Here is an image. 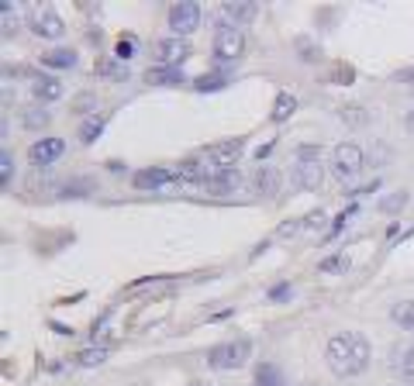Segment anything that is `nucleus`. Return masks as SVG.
<instances>
[{
	"instance_id": "obj_21",
	"label": "nucleus",
	"mask_w": 414,
	"mask_h": 386,
	"mask_svg": "<svg viewBox=\"0 0 414 386\" xmlns=\"http://www.w3.org/2000/svg\"><path fill=\"white\" fill-rule=\"evenodd\" d=\"M176 176H180V180H186V183H197V180H207V176H211V169H204L197 159H186V162H180V166H176Z\"/></svg>"
},
{
	"instance_id": "obj_22",
	"label": "nucleus",
	"mask_w": 414,
	"mask_h": 386,
	"mask_svg": "<svg viewBox=\"0 0 414 386\" xmlns=\"http://www.w3.org/2000/svg\"><path fill=\"white\" fill-rule=\"evenodd\" d=\"M221 87H228L225 73H204V76L193 80V90H201V93H214V90H221Z\"/></svg>"
},
{
	"instance_id": "obj_34",
	"label": "nucleus",
	"mask_w": 414,
	"mask_h": 386,
	"mask_svg": "<svg viewBox=\"0 0 414 386\" xmlns=\"http://www.w3.org/2000/svg\"><path fill=\"white\" fill-rule=\"evenodd\" d=\"M132 52H135V42H132V38H121V42H117V48H115V59H121V63H124V59H132Z\"/></svg>"
},
{
	"instance_id": "obj_11",
	"label": "nucleus",
	"mask_w": 414,
	"mask_h": 386,
	"mask_svg": "<svg viewBox=\"0 0 414 386\" xmlns=\"http://www.w3.org/2000/svg\"><path fill=\"white\" fill-rule=\"evenodd\" d=\"M173 176H176V169H159L156 166V169H138L135 176H132V183H135L138 190H149V186L156 190V186H166Z\"/></svg>"
},
{
	"instance_id": "obj_5",
	"label": "nucleus",
	"mask_w": 414,
	"mask_h": 386,
	"mask_svg": "<svg viewBox=\"0 0 414 386\" xmlns=\"http://www.w3.org/2000/svg\"><path fill=\"white\" fill-rule=\"evenodd\" d=\"M197 24H201V4L180 0L169 7V28L176 31V38H186L190 31H197Z\"/></svg>"
},
{
	"instance_id": "obj_13",
	"label": "nucleus",
	"mask_w": 414,
	"mask_h": 386,
	"mask_svg": "<svg viewBox=\"0 0 414 386\" xmlns=\"http://www.w3.org/2000/svg\"><path fill=\"white\" fill-rule=\"evenodd\" d=\"M255 14H259V4H255V0H231V4H225V18H228L231 24L253 21Z\"/></svg>"
},
{
	"instance_id": "obj_25",
	"label": "nucleus",
	"mask_w": 414,
	"mask_h": 386,
	"mask_svg": "<svg viewBox=\"0 0 414 386\" xmlns=\"http://www.w3.org/2000/svg\"><path fill=\"white\" fill-rule=\"evenodd\" d=\"M97 76H107V80H128V66L121 59H104L97 63Z\"/></svg>"
},
{
	"instance_id": "obj_38",
	"label": "nucleus",
	"mask_w": 414,
	"mask_h": 386,
	"mask_svg": "<svg viewBox=\"0 0 414 386\" xmlns=\"http://www.w3.org/2000/svg\"><path fill=\"white\" fill-rule=\"evenodd\" d=\"M318 225H324V210L318 207V210H311L307 218H304V227H318Z\"/></svg>"
},
{
	"instance_id": "obj_28",
	"label": "nucleus",
	"mask_w": 414,
	"mask_h": 386,
	"mask_svg": "<svg viewBox=\"0 0 414 386\" xmlns=\"http://www.w3.org/2000/svg\"><path fill=\"white\" fill-rule=\"evenodd\" d=\"M255 386H283L280 383V369L276 365H259V372H255Z\"/></svg>"
},
{
	"instance_id": "obj_23",
	"label": "nucleus",
	"mask_w": 414,
	"mask_h": 386,
	"mask_svg": "<svg viewBox=\"0 0 414 386\" xmlns=\"http://www.w3.org/2000/svg\"><path fill=\"white\" fill-rule=\"evenodd\" d=\"M391 318L400 324V328H408V331H414V300H400V304H393Z\"/></svg>"
},
{
	"instance_id": "obj_2",
	"label": "nucleus",
	"mask_w": 414,
	"mask_h": 386,
	"mask_svg": "<svg viewBox=\"0 0 414 386\" xmlns=\"http://www.w3.org/2000/svg\"><path fill=\"white\" fill-rule=\"evenodd\" d=\"M324 180L322 145H300L294 152V183L300 190H318Z\"/></svg>"
},
{
	"instance_id": "obj_15",
	"label": "nucleus",
	"mask_w": 414,
	"mask_h": 386,
	"mask_svg": "<svg viewBox=\"0 0 414 386\" xmlns=\"http://www.w3.org/2000/svg\"><path fill=\"white\" fill-rule=\"evenodd\" d=\"M31 93L48 104V100H59V97H63V83H59L55 76H35V80H31Z\"/></svg>"
},
{
	"instance_id": "obj_6",
	"label": "nucleus",
	"mask_w": 414,
	"mask_h": 386,
	"mask_svg": "<svg viewBox=\"0 0 414 386\" xmlns=\"http://www.w3.org/2000/svg\"><path fill=\"white\" fill-rule=\"evenodd\" d=\"M331 162H335L339 180H352V176H359V169H363V149L352 145V141H342V145L331 152Z\"/></svg>"
},
{
	"instance_id": "obj_9",
	"label": "nucleus",
	"mask_w": 414,
	"mask_h": 386,
	"mask_svg": "<svg viewBox=\"0 0 414 386\" xmlns=\"http://www.w3.org/2000/svg\"><path fill=\"white\" fill-rule=\"evenodd\" d=\"M63 152H66V141L63 138H38V141H31L28 159H31V166H48V162L59 159Z\"/></svg>"
},
{
	"instance_id": "obj_36",
	"label": "nucleus",
	"mask_w": 414,
	"mask_h": 386,
	"mask_svg": "<svg viewBox=\"0 0 414 386\" xmlns=\"http://www.w3.org/2000/svg\"><path fill=\"white\" fill-rule=\"evenodd\" d=\"M297 48H300V55H304V63H318V48H311V42H307V38H300Z\"/></svg>"
},
{
	"instance_id": "obj_26",
	"label": "nucleus",
	"mask_w": 414,
	"mask_h": 386,
	"mask_svg": "<svg viewBox=\"0 0 414 386\" xmlns=\"http://www.w3.org/2000/svg\"><path fill=\"white\" fill-rule=\"evenodd\" d=\"M48 121H52V114L46 111V107H31V111H24L21 124L28 128V132H38V128H46Z\"/></svg>"
},
{
	"instance_id": "obj_27",
	"label": "nucleus",
	"mask_w": 414,
	"mask_h": 386,
	"mask_svg": "<svg viewBox=\"0 0 414 386\" xmlns=\"http://www.w3.org/2000/svg\"><path fill=\"white\" fill-rule=\"evenodd\" d=\"M318 269H322V273H345V269H349V255H345V252H335V255H328V259L318 262Z\"/></svg>"
},
{
	"instance_id": "obj_19",
	"label": "nucleus",
	"mask_w": 414,
	"mask_h": 386,
	"mask_svg": "<svg viewBox=\"0 0 414 386\" xmlns=\"http://www.w3.org/2000/svg\"><path fill=\"white\" fill-rule=\"evenodd\" d=\"M207 190H214V193H228L238 186V173L235 169H221V176H207Z\"/></svg>"
},
{
	"instance_id": "obj_10",
	"label": "nucleus",
	"mask_w": 414,
	"mask_h": 386,
	"mask_svg": "<svg viewBox=\"0 0 414 386\" xmlns=\"http://www.w3.org/2000/svg\"><path fill=\"white\" fill-rule=\"evenodd\" d=\"M31 28H35V35H38V38H59V35L66 31L63 18H59L52 7H38V11L31 14Z\"/></svg>"
},
{
	"instance_id": "obj_30",
	"label": "nucleus",
	"mask_w": 414,
	"mask_h": 386,
	"mask_svg": "<svg viewBox=\"0 0 414 386\" xmlns=\"http://www.w3.org/2000/svg\"><path fill=\"white\" fill-rule=\"evenodd\" d=\"M404 204H408V193H391V197H383L376 207H380L383 214H397V210H404Z\"/></svg>"
},
{
	"instance_id": "obj_14",
	"label": "nucleus",
	"mask_w": 414,
	"mask_h": 386,
	"mask_svg": "<svg viewBox=\"0 0 414 386\" xmlns=\"http://www.w3.org/2000/svg\"><path fill=\"white\" fill-rule=\"evenodd\" d=\"M253 183L262 197H276V193H280V169H276V166H262V169H255Z\"/></svg>"
},
{
	"instance_id": "obj_37",
	"label": "nucleus",
	"mask_w": 414,
	"mask_h": 386,
	"mask_svg": "<svg viewBox=\"0 0 414 386\" xmlns=\"http://www.w3.org/2000/svg\"><path fill=\"white\" fill-rule=\"evenodd\" d=\"M93 183L90 180H80V183H69L66 186V197H73V193H90Z\"/></svg>"
},
{
	"instance_id": "obj_42",
	"label": "nucleus",
	"mask_w": 414,
	"mask_h": 386,
	"mask_svg": "<svg viewBox=\"0 0 414 386\" xmlns=\"http://www.w3.org/2000/svg\"><path fill=\"white\" fill-rule=\"evenodd\" d=\"M408 128H411V132H414V111L408 114Z\"/></svg>"
},
{
	"instance_id": "obj_20",
	"label": "nucleus",
	"mask_w": 414,
	"mask_h": 386,
	"mask_svg": "<svg viewBox=\"0 0 414 386\" xmlns=\"http://www.w3.org/2000/svg\"><path fill=\"white\" fill-rule=\"evenodd\" d=\"M107 355H111V348H107V345H93V348H83V352H80V355H76L73 363H76V365H87V369H93V365H100V363H104Z\"/></svg>"
},
{
	"instance_id": "obj_40",
	"label": "nucleus",
	"mask_w": 414,
	"mask_h": 386,
	"mask_svg": "<svg viewBox=\"0 0 414 386\" xmlns=\"http://www.w3.org/2000/svg\"><path fill=\"white\" fill-rule=\"evenodd\" d=\"M270 296H273V300H283V296H290V286H273Z\"/></svg>"
},
{
	"instance_id": "obj_32",
	"label": "nucleus",
	"mask_w": 414,
	"mask_h": 386,
	"mask_svg": "<svg viewBox=\"0 0 414 386\" xmlns=\"http://www.w3.org/2000/svg\"><path fill=\"white\" fill-rule=\"evenodd\" d=\"M339 114H342V121H345V124H352V128H359V124H366V121H369L363 107H342Z\"/></svg>"
},
{
	"instance_id": "obj_4",
	"label": "nucleus",
	"mask_w": 414,
	"mask_h": 386,
	"mask_svg": "<svg viewBox=\"0 0 414 386\" xmlns=\"http://www.w3.org/2000/svg\"><path fill=\"white\" fill-rule=\"evenodd\" d=\"M245 48V35L238 31V24H221L214 31V59L221 63H235Z\"/></svg>"
},
{
	"instance_id": "obj_18",
	"label": "nucleus",
	"mask_w": 414,
	"mask_h": 386,
	"mask_svg": "<svg viewBox=\"0 0 414 386\" xmlns=\"http://www.w3.org/2000/svg\"><path fill=\"white\" fill-rule=\"evenodd\" d=\"M393 372L404 376V380H414V348H397L393 352Z\"/></svg>"
},
{
	"instance_id": "obj_8",
	"label": "nucleus",
	"mask_w": 414,
	"mask_h": 386,
	"mask_svg": "<svg viewBox=\"0 0 414 386\" xmlns=\"http://www.w3.org/2000/svg\"><path fill=\"white\" fill-rule=\"evenodd\" d=\"M238 156H242V138H228V141H218V145L207 149V162L214 169H231L238 162Z\"/></svg>"
},
{
	"instance_id": "obj_31",
	"label": "nucleus",
	"mask_w": 414,
	"mask_h": 386,
	"mask_svg": "<svg viewBox=\"0 0 414 386\" xmlns=\"http://www.w3.org/2000/svg\"><path fill=\"white\" fill-rule=\"evenodd\" d=\"M0 21H4V35H14L18 31V11L11 4H0Z\"/></svg>"
},
{
	"instance_id": "obj_24",
	"label": "nucleus",
	"mask_w": 414,
	"mask_h": 386,
	"mask_svg": "<svg viewBox=\"0 0 414 386\" xmlns=\"http://www.w3.org/2000/svg\"><path fill=\"white\" fill-rule=\"evenodd\" d=\"M104 121H107L104 114H90V117L83 121V128H80V141H83V145H90L93 138L104 132Z\"/></svg>"
},
{
	"instance_id": "obj_12",
	"label": "nucleus",
	"mask_w": 414,
	"mask_h": 386,
	"mask_svg": "<svg viewBox=\"0 0 414 386\" xmlns=\"http://www.w3.org/2000/svg\"><path fill=\"white\" fill-rule=\"evenodd\" d=\"M184 69L180 66H152L145 73V83H152V87H176V83H184Z\"/></svg>"
},
{
	"instance_id": "obj_29",
	"label": "nucleus",
	"mask_w": 414,
	"mask_h": 386,
	"mask_svg": "<svg viewBox=\"0 0 414 386\" xmlns=\"http://www.w3.org/2000/svg\"><path fill=\"white\" fill-rule=\"evenodd\" d=\"M11 180H14V156L4 149L0 152V183H4V190L11 186Z\"/></svg>"
},
{
	"instance_id": "obj_16",
	"label": "nucleus",
	"mask_w": 414,
	"mask_h": 386,
	"mask_svg": "<svg viewBox=\"0 0 414 386\" xmlns=\"http://www.w3.org/2000/svg\"><path fill=\"white\" fill-rule=\"evenodd\" d=\"M42 66H48V69H73L76 66V52H73V48H52V52L42 55Z\"/></svg>"
},
{
	"instance_id": "obj_3",
	"label": "nucleus",
	"mask_w": 414,
	"mask_h": 386,
	"mask_svg": "<svg viewBox=\"0 0 414 386\" xmlns=\"http://www.w3.org/2000/svg\"><path fill=\"white\" fill-rule=\"evenodd\" d=\"M249 352H253V345L245 338L221 341V345H214V348L207 352V365H211V369H238V365L249 363Z\"/></svg>"
},
{
	"instance_id": "obj_35",
	"label": "nucleus",
	"mask_w": 414,
	"mask_h": 386,
	"mask_svg": "<svg viewBox=\"0 0 414 386\" xmlns=\"http://www.w3.org/2000/svg\"><path fill=\"white\" fill-rule=\"evenodd\" d=\"M300 227H304V221H283L276 235H280V238H294V235H297Z\"/></svg>"
},
{
	"instance_id": "obj_41",
	"label": "nucleus",
	"mask_w": 414,
	"mask_h": 386,
	"mask_svg": "<svg viewBox=\"0 0 414 386\" xmlns=\"http://www.w3.org/2000/svg\"><path fill=\"white\" fill-rule=\"evenodd\" d=\"M335 80H345V83H349V80H352V69H349V66H339V69H335Z\"/></svg>"
},
{
	"instance_id": "obj_17",
	"label": "nucleus",
	"mask_w": 414,
	"mask_h": 386,
	"mask_svg": "<svg viewBox=\"0 0 414 386\" xmlns=\"http://www.w3.org/2000/svg\"><path fill=\"white\" fill-rule=\"evenodd\" d=\"M294 111H297V97H294V93H276L273 114H270L276 124H283V121H287V117H290Z\"/></svg>"
},
{
	"instance_id": "obj_39",
	"label": "nucleus",
	"mask_w": 414,
	"mask_h": 386,
	"mask_svg": "<svg viewBox=\"0 0 414 386\" xmlns=\"http://www.w3.org/2000/svg\"><path fill=\"white\" fill-rule=\"evenodd\" d=\"M349 214H352V210H342V214H339V218H335V225L328 227V238H335V235H339V231H342V225H345V218H349Z\"/></svg>"
},
{
	"instance_id": "obj_33",
	"label": "nucleus",
	"mask_w": 414,
	"mask_h": 386,
	"mask_svg": "<svg viewBox=\"0 0 414 386\" xmlns=\"http://www.w3.org/2000/svg\"><path fill=\"white\" fill-rule=\"evenodd\" d=\"M393 83H400V87H411L414 90V66H404L393 73Z\"/></svg>"
},
{
	"instance_id": "obj_1",
	"label": "nucleus",
	"mask_w": 414,
	"mask_h": 386,
	"mask_svg": "<svg viewBox=\"0 0 414 386\" xmlns=\"http://www.w3.org/2000/svg\"><path fill=\"white\" fill-rule=\"evenodd\" d=\"M328 365L335 376H359L369 365V341L356 331L335 335L328 341Z\"/></svg>"
},
{
	"instance_id": "obj_7",
	"label": "nucleus",
	"mask_w": 414,
	"mask_h": 386,
	"mask_svg": "<svg viewBox=\"0 0 414 386\" xmlns=\"http://www.w3.org/2000/svg\"><path fill=\"white\" fill-rule=\"evenodd\" d=\"M186 55H190L186 38H159V42H152V59L159 66H180Z\"/></svg>"
}]
</instances>
